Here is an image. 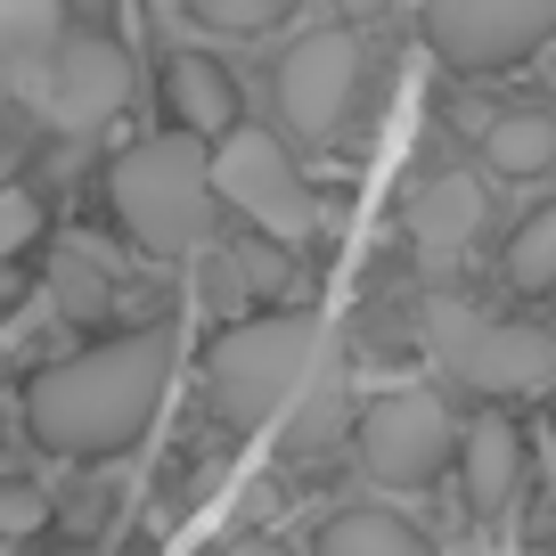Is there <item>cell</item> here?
Here are the masks:
<instances>
[{
  "instance_id": "obj_1",
  "label": "cell",
  "mask_w": 556,
  "mask_h": 556,
  "mask_svg": "<svg viewBox=\"0 0 556 556\" xmlns=\"http://www.w3.org/2000/svg\"><path fill=\"white\" fill-rule=\"evenodd\" d=\"M164 384H173V328L106 336L25 384V434L58 458H115L156 426Z\"/></svg>"
},
{
  "instance_id": "obj_2",
  "label": "cell",
  "mask_w": 556,
  "mask_h": 556,
  "mask_svg": "<svg viewBox=\"0 0 556 556\" xmlns=\"http://www.w3.org/2000/svg\"><path fill=\"white\" fill-rule=\"evenodd\" d=\"M213 139L197 131H156V139H131L115 164H106V205H115L123 238L139 245V254L156 262H180L197 254V245L213 238Z\"/></svg>"
},
{
  "instance_id": "obj_3",
  "label": "cell",
  "mask_w": 556,
  "mask_h": 556,
  "mask_svg": "<svg viewBox=\"0 0 556 556\" xmlns=\"http://www.w3.org/2000/svg\"><path fill=\"white\" fill-rule=\"evenodd\" d=\"M319 361V328L303 312H254V319H229L222 336L205 344V409L222 417L229 434H254L270 417H287V401L312 384Z\"/></svg>"
},
{
  "instance_id": "obj_4",
  "label": "cell",
  "mask_w": 556,
  "mask_h": 556,
  "mask_svg": "<svg viewBox=\"0 0 556 556\" xmlns=\"http://www.w3.org/2000/svg\"><path fill=\"white\" fill-rule=\"evenodd\" d=\"M417 336H426V352H434L442 377L467 384V393H483V401H548L556 393V336L532 328V319L475 312L458 287L426 295Z\"/></svg>"
},
{
  "instance_id": "obj_5",
  "label": "cell",
  "mask_w": 556,
  "mask_h": 556,
  "mask_svg": "<svg viewBox=\"0 0 556 556\" xmlns=\"http://www.w3.org/2000/svg\"><path fill=\"white\" fill-rule=\"evenodd\" d=\"M205 173H213V197H222V205H238L270 245H303V238L319 229L312 180L295 173V156H287L270 131H245V123H229V131L213 139Z\"/></svg>"
},
{
  "instance_id": "obj_6",
  "label": "cell",
  "mask_w": 556,
  "mask_h": 556,
  "mask_svg": "<svg viewBox=\"0 0 556 556\" xmlns=\"http://www.w3.org/2000/svg\"><path fill=\"white\" fill-rule=\"evenodd\" d=\"M361 467L377 475L384 491H426V483H442V475L458 467V417L442 409L434 393H417V384L377 393V401L361 409Z\"/></svg>"
},
{
  "instance_id": "obj_7",
  "label": "cell",
  "mask_w": 556,
  "mask_h": 556,
  "mask_svg": "<svg viewBox=\"0 0 556 556\" xmlns=\"http://www.w3.org/2000/svg\"><path fill=\"white\" fill-rule=\"evenodd\" d=\"M556 34V0H426V41L458 74H507Z\"/></svg>"
},
{
  "instance_id": "obj_8",
  "label": "cell",
  "mask_w": 556,
  "mask_h": 556,
  "mask_svg": "<svg viewBox=\"0 0 556 556\" xmlns=\"http://www.w3.org/2000/svg\"><path fill=\"white\" fill-rule=\"evenodd\" d=\"M361 90V41L352 34H303L295 50L278 58V123L295 139H336Z\"/></svg>"
},
{
  "instance_id": "obj_9",
  "label": "cell",
  "mask_w": 556,
  "mask_h": 556,
  "mask_svg": "<svg viewBox=\"0 0 556 556\" xmlns=\"http://www.w3.org/2000/svg\"><path fill=\"white\" fill-rule=\"evenodd\" d=\"M123 99H131V50L106 25H74L50 66V115L66 131H99V123L123 115Z\"/></svg>"
},
{
  "instance_id": "obj_10",
  "label": "cell",
  "mask_w": 556,
  "mask_h": 556,
  "mask_svg": "<svg viewBox=\"0 0 556 556\" xmlns=\"http://www.w3.org/2000/svg\"><path fill=\"white\" fill-rule=\"evenodd\" d=\"M164 106H173V123L180 131H197V139H222L229 123H238V83H229V66L222 58H205V50H180L173 66H164Z\"/></svg>"
},
{
  "instance_id": "obj_11",
  "label": "cell",
  "mask_w": 556,
  "mask_h": 556,
  "mask_svg": "<svg viewBox=\"0 0 556 556\" xmlns=\"http://www.w3.org/2000/svg\"><path fill=\"white\" fill-rule=\"evenodd\" d=\"M475 229H483V180L475 173H434L409 197V238L426 254H467Z\"/></svg>"
},
{
  "instance_id": "obj_12",
  "label": "cell",
  "mask_w": 556,
  "mask_h": 556,
  "mask_svg": "<svg viewBox=\"0 0 556 556\" xmlns=\"http://www.w3.org/2000/svg\"><path fill=\"white\" fill-rule=\"evenodd\" d=\"M458 467H467V500L483 507V516H500L507 500H516L523 483V442L507 417H467L458 426Z\"/></svg>"
},
{
  "instance_id": "obj_13",
  "label": "cell",
  "mask_w": 556,
  "mask_h": 556,
  "mask_svg": "<svg viewBox=\"0 0 556 556\" xmlns=\"http://www.w3.org/2000/svg\"><path fill=\"white\" fill-rule=\"evenodd\" d=\"M319 556H442V548L393 507H344L319 523Z\"/></svg>"
},
{
  "instance_id": "obj_14",
  "label": "cell",
  "mask_w": 556,
  "mask_h": 556,
  "mask_svg": "<svg viewBox=\"0 0 556 556\" xmlns=\"http://www.w3.org/2000/svg\"><path fill=\"white\" fill-rule=\"evenodd\" d=\"M483 164H491V173H507V180L556 173V115H548V106H507V115H491Z\"/></svg>"
},
{
  "instance_id": "obj_15",
  "label": "cell",
  "mask_w": 556,
  "mask_h": 556,
  "mask_svg": "<svg viewBox=\"0 0 556 556\" xmlns=\"http://www.w3.org/2000/svg\"><path fill=\"white\" fill-rule=\"evenodd\" d=\"M507 287L516 295H548L556 287V197L516 222V238H507Z\"/></svg>"
},
{
  "instance_id": "obj_16",
  "label": "cell",
  "mask_w": 556,
  "mask_h": 556,
  "mask_svg": "<svg viewBox=\"0 0 556 556\" xmlns=\"http://www.w3.org/2000/svg\"><path fill=\"white\" fill-rule=\"evenodd\" d=\"M205 25H222V34H262V25H278L287 9H303V0H189Z\"/></svg>"
},
{
  "instance_id": "obj_17",
  "label": "cell",
  "mask_w": 556,
  "mask_h": 556,
  "mask_svg": "<svg viewBox=\"0 0 556 556\" xmlns=\"http://www.w3.org/2000/svg\"><path fill=\"white\" fill-rule=\"evenodd\" d=\"M34 238H41V205L9 189V197H0V262H9V254H25Z\"/></svg>"
},
{
  "instance_id": "obj_18",
  "label": "cell",
  "mask_w": 556,
  "mask_h": 556,
  "mask_svg": "<svg viewBox=\"0 0 556 556\" xmlns=\"http://www.w3.org/2000/svg\"><path fill=\"white\" fill-rule=\"evenodd\" d=\"M50 523V500L34 483H0V532H41Z\"/></svg>"
},
{
  "instance_id": "obj_19",
  "label": "cell",
  "mask_w": 556,
  "mask_h": 556,
  "mask_svg": "<svg viewBox=\"0 0 556 556\" xmlns=\"http://www.w3.org/2000/svg\"><path fill=\"white\" fill-rule=\"evenodd\" d=\"M50 556H139V548H106V540H58Z\"/></svg>"
},
{
  "instance_id": "obj_20",
  "label": "cell",
  "mask_w": 556,
  "mask_h": 556,
  "mask_svg": "<svg viewBox=\"0 0 556 556\" xmlns=\"http://www.w3.org/2000/svg\"><path fill=\"white\" fill-rule=\"evenodd\" d=\"M377 9H384V0H336V17H344V25H361V17H377Z\"/></svg>"
},
{
  "instance_id": "obj_21",
  "label": "cell",
  "mask_w": 556,
  "mask_h": 556,
  "mask_svg": "<svg viewBox=\"0 0 556 556\" xmlns=\"http://www.w3.org/2000/svg\"><path fill=\"white\" fill-rule=\"evenodd\" d=\"M229 556H287V548H270V540H238Z\"/></svg>"
}]
</instances>
